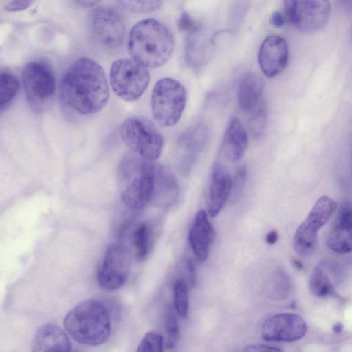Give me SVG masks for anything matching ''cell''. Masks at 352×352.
Masks as SVG:
<instances>
[{"label": "cell", "instance_id": "6da1fadb", "mask_svg": "<svg viewBox=\"0 0 352 352\" xmlns=\"http://www.w3.org/2000/svg\"><path fill=\"white\" fill-rule=\"evenodd\" d=\"M60 96L65 105L79 114L89 115L101 111L109 98L102 67L89 58L76 60L63 77Z\"/></svg>", "mask_w": 352, "mask_h": 352}, {"label": "cell", "instance_id": "7a4b0ae2", "mask_svg": "<svg viewBox=\"0 0 352 352\" xmlns=\"http://www.w3.org/2000/svg\"><path fill=\"white\" fill-rule=\"evenodd\" d=\"M128 48L133 59L138 63L146 67H159L170 58L174 38L164 24L155 19H145L131 28Z\"/></svg>", "mask_w": 352, "mask_h": 352}, {"label": "cell", "instance_id": "3957f363", "mask_svg": "<svg viewBox=\"0 0 352 352\" xmlns=\"http://www.w3.org/2000/svg\"><path fill=\"white\" fill-rule=\"evenodd\" d=\"M157 164L128 152L119 162L117 180L123 203L132 209H141L151 202Z\"/></svg>", "mask_w": 352, "mask_h": 352}, {"label": "cell", "instance_id": "277c9868", "mask_svg": "<svg viewBox=\"0 0 352 352\" xmlns=\"http://www.w3.org/2000/svg\"><path fill=\"white\" fill-rule=\"evenodd\" d=\"M67 333L77 342L91 346L107 341L111 331V316L101 301H82L68 311L64 319Z\"/></svg>", "mask_w": 352, "mask_h": 352}, {"label": "cell", "instance_id": "5b68a950", "mask_svg": "<svg viewBox=\"0 0 352 352\" xmlns=\"http://www.w3.org/2000/svg\"><path fill=\"white\" fill-rule=\"evenodd\" d=\"M186 103V93L177 80L164 78L155 85L151 97V109L155 121L162 127H170L180 120Z\"/></svg>", "mask_w": 352, "mask_h": 352}, {"label": "cell", "instance_id": "8992f818", "mask_svg": "<svg viewBox=\"0 0 352 352\" xmlns=\"http://www.w3.org/2000/svg\"><path fill=\"white\" fill-rule=\"evenodd\" d=\"M120 135L129 149L140 157L154 161L161 155L163 137L149 119L132 116L120 125Z\"/></svg>", "mask_w": 352, "mask_h": 352}, {"label": "cell", "instance_id": "52a82bcc", "mask_svg": "<svg viewBox=\"0 0 352 352\" xmlns=\"http://www.w3.org/2000/svg\"><path fill=\"white\" fill-rule=\"evenodd\" d=\"M109 81L119 98L126 102H134L147 89L150 74L147 67L133 59L120 58L111 66Z\"/></svg>", "mask_w": 352, "mask_h": 352}, {"label": "cell", "instance_id": "ba28073f", "mask_svg": "<svg viewBox=\"0 0 352 352\" xmlns=\"http://www.w3.org/2000/svg\"><path fill=\"white\" fill-rule=\"evenodd\" d=\"M336 206V201L328 196H322L316 201L294 236V249L300 256H309L314 252L318 230L327 223Z\"/></svg>", "mask_w": 352, "mask_h": 352}, {"label": "cell", "instance_id": "9c48e42d", "mask_svg": "<svg viewBox=\"0 0 352 352\" xmlns=\"http://www.w3.org/2000/svg\"><path fill=\"white\" fill-rule=\"evenodd\" d=\"M284 7L290 23L302 32L322 29L329 19L328 0H284Z\"/></svg>", "mask_w": 352, "mask_h": 352}, {"label": "cell", "instance_id": "30bf717a", "mask_svg": "<svg viewBox=\"0 0 352 352\" xmlns=\"http://www.w3.org/2000/svg\"><path fill=\"white\" fill-rule=\"evenodd\" d=\"M131 263V254L124 245L120 243L109 245L98 271L100 286L108 291L122 287L129 278Z\"/></svg>", "mask_w": 352, "mask_h": 352}, {"label": "cell", "instance_id": "8fae6325", "mask_svg": "<svg viewBox=\"0 0 352 352\" xmlns=\"http://www.w3.org/2000/svg\"><path fill=\"white\" fill-rule=\"evenodd\" d=\"M89 24L91 35L100 46L116 49L122 44L125 27L121 16L113 8H96L91 13Z\"/></svg>", "mask_w": 352, "mask_h": 352}, {"label": "cell", "instance_id": "7c38bea8", "mask_svg": "<svg viewBox=\"0 0 352 352\" xmlns=\"http://www.w3.org/2000/svg\"><path fill=\"white\" fill-rule=\"evenodd\" d=\"M23 82L29 103L41 108L53 96L56 80L48 65L38 61L29 63L23 71Z\"/></svg>", "mask_w": 352, "mask_h": 352}, {"label": "cell", "instance_id": "4fadbf2b", "mask_svg": "<svg viewBox=\"0 0 352 352\" xmlns=\"http://www.w3.org/2000/svg\"><path fill=\"white\" fill-rule=\"evenodd\" d=\"M307 330L306 322L300 315L279 313L263 322L261 336L266 341L292 342L302 338Z\"/></svg>", "mask_w": 352, "mask_h": 352}, {"label": "cell", "instance_id": "5bb4252c", "mask_svg": "<svg viewBox=\"0 0 352 352\" xmlns=\"http://www.w3.org/2000/svg\"><path fill=\"white\" fill-rule=\"evenodd\" d=\"M288 55L287 44L283 38L276 35L267 37L258 52V63L263 73L268 78L280 74L287 66Z\"/></svg>", "mask_w": 352, "mask_h": 352}, {"label": "cell", "instance_id": "9a60e30c", "mask_svg": "<svg viewBox=\"0 0 352 352\" xmlns=\"http://www.w3.org/2000/svg\"><path fill=\"white\" fill-rule=\"evenodd\" d=\"M208 138L206 126L197 124L186 130L177 141V158L179 168L188 171L193 165L197 155L203 150Z\"/></svg>", "mask_w": 352, "mask_h": 352}, {"label": "cell", "instance_id": "2e32d148", "mask_svg": "<svg viewBox=\"0 0 352 352\" xmlns=\"http://www.w3.org/2000/svg\"><path fill=\"white\" fill-rule=\"evenodd\" d=\"M232 178L228 169L216 162L211 171L207 199V210L210 217L217 216L230 198Z\"/></svg>", "mask_w": 352, "mask_h": 352}, {"label": "cell", "instance_id": "e0dca14e", "mask_svg": "<svg viewBox=\"0 0 352 352\" xmlns=\"http://www.w3.org/2000/svg\"><path fill=\"white\" fill-rule=\"evenodd\" d=\"M351 206L344 202L340 208L337 221L330 231L327 246L338 254H347L351 250Z\"/></svg>", "mask_w": 352, "mask_h": 352}, {"label": "cell", "instance_id": "ac0fdd59", "mask_svg": "<svg viewBox=\"0 0 352 352\" xmlns=\"http://www.w3.org/2000/svg\"><path fill=\"white\" fill-rule=\"evenodd\" d=\"M214 235L206 212L199 210L195 217L188 236L190 245L199 261H204L207 258Z\"/></svg>", "mask_w": 352, "mask_h": 352}, {"label": "cell", "instance_id": "d6986e66", "mask_svg": "<svg viewBox=\"0 0 352 352\" xmlns=\"http://www.w3.org/2000/svg\"><path fill=\"white\" fill-rule=\"evenodd\" d=\"M32 351H70L72 344L66 333L58 325L45 324L36 331L32 341Z\"/></svg>", "mask_w": 352, "mask_h": 352}, {"label": "cell", "instance_id": "ffe728a7", "mask_svg": "<svg viewBox=\"0 0 352 352\" xmlns=\"http://www.w3.org/2000/svg\"><path fill=\"white\" fill-rule=\"evenodd\" d=\"M248 145V136L244 125L238 118H231L223 140L227 158L232 162L241 160L245 154Z\"/></svg>", "mask_w": 352, "mask_h": 352}, {"label": "cell", "instance_id": "44dd1931", "mask_svg": "<svg viewBox=\"0 0 352 352\" xmlns=\"http://www.w3.org/2000/svg\"><path fill=\"white\" fill-rule=\"evenodd\" d=\"M264 83L256 73L248 72L239 80L238 87V104L241 111L250 112L260 102Z\"/></svg>", "mask_w": 352, "mask_h": 352}, {"label": "cell", "instance_id": "7402d4cb", "mask_svg": "<svg viewBox=\"0 0 352 352\" xmlns=\"http://www.w3.org/2000/svg\"><path fill=\"white\" fill-rule=\"evenodd\" d=\"M178 192V184L173 173L166 167L157 164L151 201L160 206H167L174 203Z\"/></svg>", "mask_w": 352, "mask_h": 352}, {"label": "cell", "instance_id": "603a6c76", "mask_svg": "<svg viewBox=\"0 0 352 352\" xmlns=\"http://www.w3.org/2000/svg\"><path fill=\"white\" fill-rule=\"evenodd\" d=\"M208 43L201 32L200 28L190 34L186 45L185 59L186 64L192 68L204 65L208 58Z\"/></svg>", "mask_w": 352, "mask_h": 352}, {"label": "cell", "instance_id": "cb8c5ba5", "mask_svg": "<svg viewBox=\"0 0 352 352\" xmlns=\"http://www.w3.org/2000/svg\"><path fill=\"white\" fill-rule=\"evenodd\" d=\"M309 285L311 293L315 296H338L323 263H318L313 269Z\"/></svg>", "mask_w": 352, "mask_h": 352}, {"label": "cell", "instance_id": "d4e9b609", "mask_svg": "<svg viewBox=\"0 0 352 352\" xmlns=\"http://www.w3.org/2000/svg\"><path fill=\"white\" fill-rule=\"evenodd\" d=\"M152 234L149 226L140 223L133 232V243L139 259H144L151 250Z\"/></svg>", "mask_w": 352, "mask_h": 352}, {"label": "cell", "instance_id": "484cf974", "mask_svg": "<svg viewBox=\"0 0 352 352\" xmlns=\"http://www.w3.org/2000/svg\"><path fill=\"white\" fill-rule=\"evenodd\" d=\"M249 119V128L253 136L261 137L266 129L267 122V108L266 103L260 101L258 104L250 111Z\"/></svg>", "mask_w": 352, "mask_h": 352}, {"label": "cell", "instance_id": "4316f807", "mask_svg": "<svg viewBox=\"0 0 352 352\" xmlns=\"http://www.w3.org/2000/svg\"><path fill=\"white\" fill-rule=\"evenodd\" d=\"M19 89L18 80L13 75L0 72V109L11 102Z\"/></svg>", "mask_w": 352, "mask_h": 352}, {"label": "cell", "instance_id": "83f0119b", "mask_svg": "<svg viewBox=\"0 0 352 352\" xmlns=\"http://www.w3.org/2000/svg\"><path fill=\"white\" fill-rule=\"evenodd\" d=\"M123 9L133 13L147 14L157 10L163 0H116Z\"/></svg>", "mask_w": 352, "mask_h": 352}, {"label": "cell", "instance_id": "f1b7e54d", "mask_svg": "<svg viewBox=\"0 0 352 352\" xmlns=\"http://www.w3.org/2000/svg\"><path fill=\"white\" fill-rule=\"evenodd\" d=\"M174 307L178 315L186 318L188 312V292L186 283L179 279L174 285Z\"/></svg>", "mask_w": 352, "mask_h": 352}, {"label": "cell", "instance_id": "f546056e", "mask_svg": "<svg viewBox=\"0 0 352 352\" xmlns=\"http://www.w3.org/2000/svg\"><path fill=\"white\" fill-rule=\"evenodd\" d=\"M166 339L164 342L166 349L173 348L179 339V328L177 319L171 308L168 309L165 318Z\"/></svg>", "mask_w": 352, "mask_h": 352}, {"label": "cell", "instance_id": "4dcf8cb0", "mask_svg": "<svg viewBox=\"0 0 352 352\" xmlns=\"http://www.w3.org/2000/svg\"><path fill=\"white\" fill-rule=\"evenodd\" d=\"M291 283L289 277L283 272L276 274L270 284L269 292L274 299L281 300L289 294Z\"/></svg>", "mask_w": 352, "mask_h": 352}, {"label": "cell", "instance_id": "1f68e13d", "mask_svg": "<svg viewBox=\"0 0 352 352\" xmlns=\"http://www.w3.org/2000/svg\"><path fill=\"white\" fill-rule=\"evenodd\" d=\"M164 348L163 337L155 332H148L140 342L138 352H162Z\"/></svg>", "mask_w": 352, "mask_h": 352}, {"label": "cell", "instance_id": "d6a6232c", "mask_svg": "<svg viewBox=\"0 0 352 352\" xmlns=\"http://www.w3.org/2000/svg\"><path fill=\"white\" fill-rule=\"evenodd\" d=\"M247 179V169L241 166L232 179L230 197L234 200L238 199L244 189Z\"/></svg>", "mask_w": 352, "mask_h": 352}, {"label": "cell", "instance_id": "836d02e7", "mask_svg": "<svg viewBox=\"0 0 352 352\" xmlns=\"http://www.w3.org/2000/svg\"><path fill=\"white\" fill-rule=\"evenodd\" d=\"M177 27L179 30L187 34L192 33L200 28L186 12H183L180 15L177 22Z\"/></svg>", "mask_w": 352, "mask_h": 352}, {"label": "cell", "instance_id": "e575fe53", "mask_svg": "<svg viewBox=\"0 0 352 352\" xmlns=\"http://www.w3.org/2000/svg\"><path fill=\"white\" fill-rule=\"evenodd\" d=\"M34 0H12L6 6L4 9L8 12H19L30 7Z\"/></svg>", "mask_w": 352, "mask_h": 352}, {"label": "cell", "instance_id": "d590c367", "mask_svg": "<svg viewBox=\"0 0 352 352\" xmlns=\"http://www.w3.org/2000/svg\"><path fill=\"white\" fill-rule=\"evenodd\" d=\"M244 351H281L280 349L275 346L263 344H251L245 346L243 349Z\"/></svg>", "mask_w": 352, "mask_h": 352}, {"label": "cell", "instance_id": "8d00e7d4", "mask_svg": "<svg viewBox=\"0 0 352 352\" xmlns=\"http://www.w3.org/2000/svg\"><path fill=\"white\" fill-rule=\"evenodd\" d=\"M270 23L275 27L280 28L285 24V18L283 14L278 12L275 11L272 13L270 17Z\"/></svg>", "mask_w": 352, "mask_h": 352}, {"label": "cell", "instance_id": "74e56055", "mask_svg": "<svg viewBox=\"0 0 352 352\" xmlns=\"http://www.w3.org/2000/svg\"><path fill=\"white\" fill-rule=\"evenodd\" d=\"M101 0H74L78 6L84 8H90L97 5Z\"/></svg>", "mask_w": 352, "mask_h": 352}, {"label": "cell", "instance_id": "f35d334b", "mask_svg": "<svg viewBox=\"0 0 352 352\" xmlns=\"http://www.w3.org/2000/svg\"><path fill=\"white\" fill-rule=\"evenodd\" d=\"M278 238V233L276 230H272L268 232L265 236V241L267 244L273 245L276 243Z\"/></svg>", "mask_w": 352, "mask_h": 352}, {"label": "cell", "instance_id": "ab89813d", "mask_svg": "<svg viewBox=\"0 0 352 352\" xmlns=\"http://www.w3.org/2000/svg\"><path fill=\"white\" fill-rule=\"evenodd\" d=\"M188 267L191 284L192 285H194L195 283V270L194 264L191 260H189L188 262Z\"/></svg>", "mask_w": 352, "mask_h": 352}, {"label": "cell", "instance_id": "60d3db41", "mask_svg": "<svg viewBox=\"0 0 352 352\" xmlns=\"http://www.w3.org/2000/svg\"><path fill=\"white\" fill-rule=\"evenodd\" d=\"M333 331L336 333H340L343 329V325L341 322L335 323L332 327Z\"/></svg>", "mask_w": 352, "mask_h": 352}, {"label": "cell", "instance_id": "b9f144b4", "mask_svg": "<svg viewBox=\"0 0 352 352\" xmlns=\"http://www.w3.org/2000/svg\"><path fill=\"white\" fill-rule=\"evenodd\" d=\"M337 1L339 3V6L342 8H344L347 9V7L349 6V8H351V0H337Z\"/></svg>", "mask_w": 352, "mask_h": 352}, {"label": "cell", "instance_id": "7bdbcfd3", "mask_svg": "<svg viewBox=\"0 0 352 352\" xmlns=\"http://www.w3.org/2000/svg\"><path fill=\"white\" fill-rule=\"evenodd\" d=\"M292 264L294 265V266L300 270L302 269H303V264L302 263V262H300L299 260H297V259H293L292 260Z\"/></svg>", "mask_w": 352, "mask_h": 352}]
</instances>
